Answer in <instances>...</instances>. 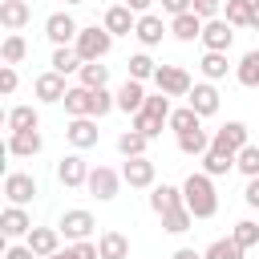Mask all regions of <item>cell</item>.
Masks as SVG:
<instances>
[{
  "mask_svg": "<svg viewBox=\"0 0 259 259\" xmlns=\"http://www.w3.org/2000/svg\"><path fill=\"white\" fill-rule=\"evenodd\" d=\"M182 202L194 219H214L219 214V190H214V178L194 170L186 182H182Z\"/></svg>",
  "mask_w": 259,
  "mask_h": 259,
  "instance_id": "6da1fadb",
  "label": "cell"
},
{
  "mask_svg": "<svg viewBox=\"0 0 259 259\" xmlns=\"http://www.w3.org/2000/svg\"><path fill=\"white\" fill-rule=\"evenodd\" d=\"M170 113H174V109H170V97H166V93H150L146 105L130 117V130H138V134H146V138L154 142V138L162 134V125H170Z\"/></svg>",
  "mask_w": 259,
  "mask_h": 259,
  "instance_id": "7a4b0ae2",
  "label": "cell"
},
{
  "mask_svg": "<svg viewBox=\"0 0 259 259\" xmlns=\"http://www.w3.org/2000/svg\"><path fill=\"white\" fill-rule=\"evenodd\" d=\"M73 49H77L81 61H105L109 49H113V32H109L105 24H85V28L77 32Z\"/></svg>",
  "mask_w": 259,
  "mask_h": 259,
  "instance_id": "3957f363",
  "label": "cell"
},
{
  "mask_svg": "<svg viewBox=\"0 0 259 259\" xmlns=\"http://www.w3.org/2000/svg\"><path fill=\"white\" fill-rule=\"evenodd\" d=\"M154 85H158V93H166V97H190V89H194V81H190V73H186L182 65H158Z\"/></svg>",
  "mask_w": 259,
  "mask_h": 259,
  "instance_id": "277c9868",
  "label": "cell"
},
{
  "mask_svg": "<svg viewBox=\"0 0 259 259\" xmlns=\"http://www.w3.org/2000/svg\"><path fill=\"white\" fill-rule=\"evenodd\" d=\"M85 190H89L97 202H113V198H117V190H121V170H113V166H93V170H89Z\"/></svg>",
  "mask_w": 259,
  "mask_h": 259,
  "instance_id": "5b68a950",
  "label": "cell"
},
{
  "mask_svg": "<svg viewBox=\"0 0 259 259\" xmlns=\"http://www.w3.org/2000/svg\"><path fill=\"white\" fill-rule=\"evenodd\" d=\"M158 166H154V158H125V166H121V182L130 186V190H154L158 182Z\"/></svg>",
  "mask_w": 259,
  "mask_h": 259,
  "instance_id": "8992f818",
  "label": "cell"
},
{
  "mask_svg": "<svg viewBox=\"0 0 259 259\" xmlns=\"http://www.w3.org/2000/svg\"><path fill=\"white\" fill-rule=\"evenodd\" d=\"M36 194H40V186H36L32 174H24V170L4 174V198H8V206H28Z\"/></svg>",
  "mask_w": 259,
  "mask_h": 259,
  "instance_id": "52a82bcc",
  "label": "cell"
},
{
  "mask_svg": "<svg viewBox=\"0 0 259 259\" xmlns=\"http://www.w3.org/2000/svg\"><path fill=\"white\" fill-rule=\"evenodd\" d=\"M93 227H97V219L89 214V210H65L61 214V223H57V231H61V239L65 243H85L89 235H93Z\"/></svg>",
  "mask_w": 259,
  "mask_h": 259,
  "instance_id": "ba28073f",
  "label": "cell"
},
{
  "mask_svg": "<svg viewBox=\"0 0 259 259\" xmlns=\"http://www.w3.org/2000/svg\"><path fill=\"white\" fill-rule=\"evenodd\" d=\"M77 32H81V24L73 20V12H53L49 20H45V36L53 40V49H65V45H73L77 40Z\"/></svg>",
  "mask_w": 259,
  "mask_h": 259,
  "instance_id": "9c48e42d",
  "label": "cell"
},
{
  "mask_svg": "<svg viewBox=\"0 0 259 259\" xmlns=\"http://www.w3.org/2000/svg\"><path fill=\"white\" fill-rule=\"evenodd\" d=\"M247 142L251 138H247V125L243 121H227V125H219L210 134V150H223V154H239Z\"/></svg>",
  "mask_w": 259,
  "mask_h": 259,
  "instance_id": "30bf717a",
  "label": "cell"
},
{
  "mask_svg": "<svg viewBox=\"0 0 259 259\" xmlns=\"http://www.w3.org/2000/svg\"><path fill=\"white\" fill-rule=\"evenodd\" d=\"M89 170H93V166H89L81 154H65V158L57 162V182L69 186V190H77V186L89 182Z\"/></svg>",
  "mask_w": 259,
  "mask_h": 259,
  "instance_id": "8fae6325",
  "label": "cell"
},
{
  "mask_svg": "<svg viewBox=\"0 0 259 259\" xmlns=\"http://www.w3.org/2000/svg\"><path fill=\"white\" fill-rule=\"evenodd\" d=\"M65 138H69V146H73V150H89V146H97V138H101L97 117H69Z\"/></svg>",
  "mask_w": 259,
  "mask_h": 259,
  "instance_id": "7c38bea8",
  "label": "cell"
},
{
  "mask_svg": "<svg viewBox=\"0 0 259 259\" xmlns=\"http://www.w3.org/2000/svg\"><path fill=\"white\" fill-rule=\"evenodd\" d=\"M231 45H235V28H231L223 16L202 24V49H206V53H227Z\"/></svg>",
  "mask_w": 259,
  "mask_h": 259,
  "instance_id": "4fadbf2b",
  "label": "cell"
},
{
  "mask_svg": "<svg viewBox=\"0 0 259 259\" xmlns=\"http://www.w3.org/2000/svg\"><path fill=\"white\" fill-rule=\"evenodd\" d=\"M0 231H4V239H28L32 235V214L24 206H4L0 210Z\"/></svg>",
  "mask_w": 259,
  "mask_h": 259,
  "instance_id": "5bb4252c",
  "label": "cell"
},
{
  "mask_svg": "<svg viewBox=\"0 0 259 259\" xmlns=\"http://www.w3.org/2000/svg\"><path fill=\"white\" fill-rule=\"evenodd\" d=\"M24 247L36 255V259H53L61 251V231L57 227H32V235L24 239Z\"/></svg>",
  "mask_w": 259,
  "mask_h": 259,
  "instance_id": "9a60e30c",
  "label": "cell"
},
{
  "mask_svg": "<svg viewBox=\"0 0 259 259\" xmlns=\"http://www.w3.org/2000/svg\"><path fill=\"white\" fill-rule=\"evenodd\" d=\"M170 32V24L158 16V12H146V16H138V28H134V36H138V45L142 49H154V45H162V36Z\"/></svg>",
  "mask_w": 259,
  "mask_h": 259,
  "instance_id": "2e32d148",
  "label": "cell"
},
{
  "mask_svg": "<svg viewBox=\"0 0 259 259\" xmlns=\"http://www.w3.org/2000/svg\"><path fill=\"white\" fill-rule=\"evenodd\" d=\"M32 93H36V101H45V105H57V101H65V93H69V85H65V77L61 73H40L36 81H32Z\"/></svg>",
  "mask_w": 259,
  "mask_h": 259,
  "instance_id": "e0dca14e",
  "label": "cell"
},
{
  "mask_svg": "<svg viewBox=\"0 0 259 259\" xmlns=\"http://www.w3.org/2000/svg\"><path fill=\"white\" fill-rule=\"evenodd\" d=\"M186 105H190L198 117H214V113H219V89H214V81H198V85L190 89Z\"/></svg>",
  "mask_w": 259,
  "mask_h": 259,
  "instance_id": "ac0fdd59",
  "label": "cell"
},
{
  "mask_svg": "<svg viewBox=\"0 0 259 259\" xmlns=\"http://www.w3.org/2000/svg\"><path fill=\"white\" fill-rule=\"evenodd\" d=\"M101 24H105L113 36H134V28H138V16H134L125 4H109V8H105V16H101Z\"/></svg>",
  "mask_w": 259,
  "mask_h": 259,
  "instance_id": "d6986e66",
  "label": "cell"
},
{
  "mask_svg": "<svg viewBox=\"0 0 259 259\" xmlns=\"http://www.w3.org/2000/svg\"><path fill=\"white\" fill-rule=\"evenodd\" d=\"M28 20H32V4L28 0H0V24L8 32H20Z\"/></svg>",
  "mask_w": 259,
  "mask_h": 259,
  "instance_id": "ffe728a7",
  "label": "cell"
},
{
  "mask_svg": "<svg viewBox=\"0 0 259 259\" xmlns=\"http://www.w3.org/2000/svg\"><path fill=\"white\" fill-rule=\"evenodd\" d=\"M146 97H150V93H146V81H134V77H125V85L117 89V109L134 117V113L146 105Z\"/></svg>",
  "mask_w": 259,
  "mask_h": 259,
  "instance_id": "44dd1931",
  "label": "cell"
},
{
  "mask_svg": "<svg viewBox=\"0 0 259 259\" xmlns=\"http://www.w3.org/2000/svg\"><path fill=\"white\" fill-rule=\"evenodd\" d=\"M182 206V186H170V182H162V186H154L150 190V210L162 219V214H170V210H178Z\"/></svg>",
  "mask_w": 259,
  "mask_h": 259,
  "instance_id": "7402d4cb",
  "label": "cell"
},
{
  "mask_svg": "<svg viewBox=\"0 0 259 259\" xmlns=\"http://www.w3.org/2000/svg\"><path fill=\"white\" fill-rule=\"evenodd\" d=\"M202 16H194V12H182V16H174L170 20V36L174 40H182V45H190V40H202Z\"/></svg>",
  "mask_w": 259,
  "mask_h": 259,
  "instance_id": "603a6c76",
  "label": "cell"
},
{
  "mask_svg": "<svg viewBox=\"0 0 259 259\" xmlns=\"http://www.w3.org/2000/svg\"><path fill=\"white\" fill-rule=\"evenodd\" d=\"M65 113L69 117H93V89H85V85H69V93H65Z\"/></svg>",
  "mask_w": 259,
  "mask_h": 259,
  "instance_id": "cb8c5ba5",
  "label": "cell"
},
{
  "mask_svg": "<svg viewBox=\"0 0 259 259\" xmlns=\"http://www.w3.org/2000/svg\"><path fill=\"white\" fill-rule=\"evenodd\" d=\"M40 146H45V138H40V130H24V134H8V154H12V158H32V154H40Z\"/></svg>",
  "mask_w": 259,
  "mask_h": 259,
  "instance_id": "d4e9b609",
  "label": "cell"
},
{
  "mask_svg": "<svg viewBox=\"0 0 259 259\" xmlns=\"http://www.w3.org/2000/svg\"><path fill=\"white\" fill-rule=\"evenodd\" d=\"M4 121H8V134H24V130H40V113H36V105H12Z\"/></svg>",
  "mask_w": 259,
  "mask_h": 259,
  "instance_id": "484cf974",
  "label": "cell"
},
{
  "mask_svg": "<svg viewBox=\"0 0 259 259\" xmlns=\"http://www.w3.org/2000/svg\"><path fill=\"white\" fill-rule=\"evenodd\" d=\"M77 85H85V89H109V65H101V61H85L81 73H77Z\"/></svg>",
  "mask_w": 259,
  "mask_h": 259,
  "instance_id": "4316f807",
  "label": "cell"
},
{
  "mask_svg": "<svg viewBox=\"0 0 259 259\" xmlns=\"http://www.w3.org/2000/svg\"><path fill=\"white\" fill-rule=\"evenodd\" d=\"M97 247H101V259H130V239L121 231H101Z\"/></svg>",
  "mask_w": 259,
  "mask_h": 259,
  "instance_id": "83f0119b",
  "label": "cell"
},
{
  "mask_svg": "<svg viewBox=\"0 0 259 259\" xmlns=\"http://www.w3.org/2000/svg\"><path fill=\"white\" fill-rule=\"evenodd\" d=\"M235 81L247 85V89H259V49H251V53L239 57V65H235Z\"/></svg>",
  "mask_w": 259,
  "mask_h": 259,
  "instance_id": "f1b7e54d",
  "label": "cell"
},
{
  "mask_svg": "<svg viewBox=\"0 0 259 259\" xmlns=\"http://www.w3.org/2000/svg\"><path fill=\"white\" fill-rule=\"evenodd\" d=\"M178 150L186 158H202L210 150V134L206 130H186V134H178Z\"/></svg>",
  "mask_w": 259,
  "mask_h": 259,
  "instance_id": "f546056e",
  "label": "cell"
},
{
  "mask_svg": "<svg viewBox=\"0 0 259 259\" xmlns=\"http://www.w3.org/2000/svg\"><path fill=\"white\" fill-rule=\"evenodd\" d=\"M146 146H150V138L138 134V130H121L117 134V154L121 158H146Z\"/></svg>",
  "mask_w": 259,
  "mask_h": 259,
  "instance_id": "4dcf8cb0",
  "label": "cell"
},
{
  "mask_svg": "<svg viewBox=\"0 0 259 259\" xmlns=\"http://www.w3.org/2000/svg\"><path fill=\"white\" fill-rule=\"evenodd\" d=\"M49 65H53V73L69 77V73H81V65H85V61L77 57V49H73V45H65V49H53V61H49Z\"/></svg>",
  "mask_w": 259,
  "mask_h": 259,
  "instance_id": "1f68e13d",
  "label": "cell"
},
{
  "mask_svg": "<svg viewBox=\"0 0 259 259\" xmlns=\"http://www.w3.org/2000/svg\"><path fill=\"white\" fill-rule=\"evenodd\" d=\"M125 73L134 77V81H154V73H158V61L142 49V53H134L130 61H125Z\"/></svg>",
  "mask_w": 259,
  "mask_h": 259,
  "instance_id": "d6a6232c",
  "label": "cell"
},
{
  "mask_svg": "<svg viewBox=\"0 0 259 259\" xmlns=\"http://www.w3.org/2000/svg\"><path fill=\"white\" fill-rule=\"evenodd\" d=\"M231 170H235V154H223V150H206V154H202V174L223 178V174H231Z\"/></svg>",
  "mask_w": 259,
  "mask_h": 259,
  "instance_id": "836d02e7",
  "label": "cell"
},
{
  "mask_svg": "<svg viewBox=\"0 0 259 259\" xmlns=\"http://www.w3.org/2000/svg\"><path fill=\"white\" fill-rule=\"evenodd\" d=\"M24 57H28V40H24L20 32H8L4 45H0V61H4V65H20Z\"/></svg>",
  "mask_w": 259,
  "mask_h": 259,
  "instance_id": "e575fe53",
  "label": "cell"
},
{
  "mask_svg": "<svg viewBox=\"0 0 259 259\" xmlns=\"http://www.w3.org/2000/svg\"><path fill=\"white\" fill-rule=\"evenodd\" d=\"M223 20L231 28H251V0H227L223 4Z\"/></svg>",
  "mask_w": 259,
  "mask_h": 259,
  "instance_id": "d590c367",
  "label": "cell"
},
{
  "mask_svg": "<svg viewBox=\"0 0 259 259\" xmlns=\"http://www.w3.org/2000/svg\"><path fill=\"white\" fill-rule=\"evenodd\" d=\"M198 69H202V77H206V81H223V77H227V69H231V61H227V53H202Z\"/></svg>",
  "mask_w": 259,
  "mask_h": 259,
  "instance_id": "8d00e7d4",
  "label": "cell"
},
{
  "mask_svg": "<svg viewBox=\"0 0 259 259\" xmlns=\"http://www.w3.org/2000/svg\"><path fill=\"white\" fill-rule=\"evenodd\" d=\"M231 239L243 247V251H251V247H259V223L255 219H239L235 227H231Z\"/></svg>",
  "mask_w": 259,
  "mask_h": 259,
  "instance_id": "74e56055",
  "label": "cell"
},
{
  "mask_svg": "<svg viewBox=\"0 0 259 259\" xmlns=\"http://www.w3.org/2000/svg\"><path fill=\"white\" fill-rule=\"evenodd\" d=\"M235 170H239L243 178H259V146H255V142H247V146L235 154Z\"/></svg>",
  "mask_w": 259,
  "mask_h": 259,
  "instance_id": "f35d334b",
  "label": "cell"
},
{
  "mask_svg": "<svg viewBox=\"0 0 259 259\" xmlns=\"http://www.w3.org/2000/svg\"><path fill=\"white\" fill-rule=\"evenodd\" d=\"M170 130H174V138H178V134H186V130H202V117H198L190 105H182V109H174V113H170Z\"/></svg>",
  "mask_w": 259,
  "mask_h": 259,
  "instance_id": "ab89813d",
  "label": "cell"
},
{
  "mask_svg": "<svg viewBox=\"0 0 259 259\" xmlns=\"http://www.w3.org/2000/svg\"><path fill=\"white\" fill-rule=\"evenodd\" d=\"M162 227L170 231V235H186L190 227H194V214L186 210V202L178 206V210H170V214H162Z\"/></svg>",
  "mask_w": 259,
  "mask_h": 259,
  "instance_id": "60d3db41",
  "label": "cell"
},
{
  "mask_svg": "<svg viewBox=\"0 0 259 259\" xmlns=\"http://www.w3.org/2000/svg\"><path fill=\"white\" fill-rule=\"evenodd\" d=\"M247 251L235 243V239H214L206 251H202V259H243Z\"/></svg>",
  "mask_w": 259,
  "mask_h": 259,
  "instance_id": "b9f144b4",
  "label": "cell"
},
{
  "mask_svg": "<svg viewBox=\"0 0 259 259\" xmlns=\"http://www.w3.org/2000/svg\"><path fill=\"white\" fill-rule=\"evenodd\" d=\"M109 109H117V93H109V89H93V117H105Z\"/></svg>",
  "mask_w": 259,
  "mask_h": 259,
  "instance_id": "7bdbcfd3",
  "label": "cell"
},
{
  "mask_svg": "<svg viewBox=\"0 0 259 259\" xmlns=\"http://www.w3.org/2000/svg\"><path fill=\"white\" fill-rule=\"evenodd\" d=\"M190 12L202 16V20H219V16H223V0H194Z\"/></svg>",
  "mask_w": 259,
  "mask_h": 259,
  "instance_id": "ee69618b",
  "label": "cell"
},
{
  "mask_svg": "<svg viewBox=\"0 0 259 259\" xmlns=\"http://www.w3.org/2000/svg\"><path fill=\"white\" fill-rule=\"evenodd\" d=\"M16 85H20L16 65H0V93H4V97H12V93H16Z\"/></svg>",
  "mask_w": 259,
  "mask_h": 259,
  "instance_id": "f6af8a7d",
  "label": "cell"
},
{
  "mask_svg": "<svg viewBox=\"0 0 259 259\" xmlns=\"http://www.w3.org/2000/svg\"><path fill=\"white\" fill-rule=\"evenodd\" d=\"M73 255L77 259H101V247L93 239H85V243H73Z\"/></svg>",
  "mask_w": 259,
  "mask_h": 259,
  "instance_id": "bcb514c9",
  "label": "cell"
},
{
  "mask_svg": "<svg viewBox=\"0 0 259 259\" xmlns=\"http://www.w3.org/2000/svg\"><path fill=\"white\" fill-rule=\"evenodd\" d=\"M190 4H194V0H162V12H166V16L174 20V16H182V12H190Z\"/></svg>",
  "mask_w": 259,
  "mask_h": 259,
  "instance_id": "7dc6e473",
  "label": "cell"
},
{
  "mask_svg": "<svg viewBox=\"0 0 259 259\" xmlns=\"http://www.w3.org/2000/svg\"><path fill=\"white\" fill-rule=\"evenodd\" d=\"M243 202L251 210H259V178H247V190H243Z\"/></svg>",
  "mask_w": 259,
  "mask_h": 259,
  "instance_id": "c3c4849f",
  "label": "cell"
},
{
  "mask_svg": "<svg viewBox=\"0 0 259 259\" xmlns=\"http://www.w3.org/2000/svg\"><path fill=\"white\" fill-rule=\"evenodd\" d=\"M121 4H125V8L134 12V16H146V12L154 8V0H121Z\"/></svg>",
  "mask_w": 259,
  "mask_h": 259,
  "instance_id": "681fc988",
  "label": "cell"
},
{
  "mask_svg": "<svg viewBox=\"0 0 259 259\" xmlns=\"http://www.w3.org/2000/svg\"><path fill=\"white\" fill-rule=\"evenodd\" d=\"M4 259H36V255H32L28 247H8V251H4Z\"/></svg>",
  "mask_w": 259,
  "mask_h": 259,
  "instance_id": "f907efd6",
  "label": "cell"
},
{
  "mask_svg": "<svg viewBox=\"0 0 259 259\" xmlns=\"http://www.w3.org/2000/svg\"><path fill=\"white\" fill-rule=\"evenodd\" d=\"M170 259H202V251H194V247H178Z\"/></svg>",
  "mask_w": 259,
  "mask_h": 259,
  "instance_id": "816d5d0a",
  "label": "cell"
},
{
  "mask_svg": "<svg viewBox=\"0 0 259 259\" xmlns=\"http://www.w3.org/2000/svg\"><path fill=\"white\" fill-rule=\"evenodd\" d=\"M251 28H259V0H251Z\"/></svg>",
  "mask_w": 259,
  "mask_h": 259,
  "instance_id": "f5cc1de1",
  "label": "cell"
},
{
  "mask_svg": "<svg viewBox=\"0 0 259 259\" xmlns=\"http://www.w3.org/2000/svg\"><path fill=\"white\" fill-rule=\"evenodd\" d=\"M65 4H85V0H65Z\"/></svg>",
  "mask_w": 259,
  "mask_h": 259,
  "instance_id": "db71d44e",
  "label": "cell"
}]
</instances>
